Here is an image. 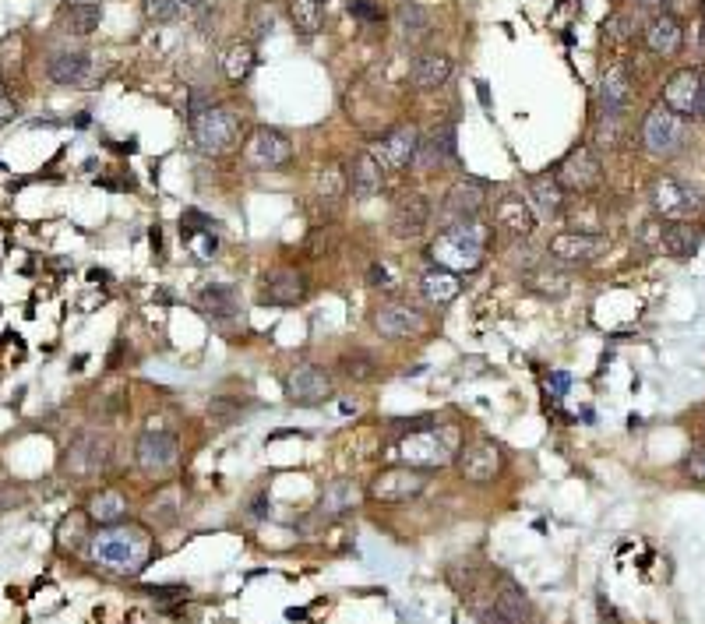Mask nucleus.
<instances>
[{
    "label": "nucleus",
    "instance_id": "1",
    "mask_svg": "<svg viewBox=\"0 0 705 624\" xmlns=\"http://www.w3.org/2000/svg\"><path fill=\"white\" fill-rule=\"evenodd\" d=\"M395 459L399 466L409 469H445L448 462H455L459 445H455L452 427H441L434 420H413L409 431L395 441Z\"/></svg>",
    "mask_w": 705,
    "mask_h": 624
},
{
    "label": "nucleus",
    "instance_id": "2",
    "mask_svg": "<svg viewBox=\"0 0 705 624\" xmlns=\"http://www.w3.org/2000/svg\"><path fill=\"white\" fill-rule=\"evenodd\" d=\"M92 558L117 575H138L152 561V540L141 526H103L92 536Z\"/></svg>",
    "mask_w": 705,
    "mask_h": 624
},
{
    "label": "nucleus",
    "instance_id": "3",
    "mask_svg": "<svg viewBox=\"0 0 705 624\" xmlns=\"http://www.w3.org/2000/svg\"><path fill=\"white\" fill-rule=\"evenodd\" d=\"M191 124V138L198 145V152L205 156H226V152L237 149L240 131H244V117H240L233 106H208L205 113H198Z\"/></svg>",
    "mask_w": 705,
    "mask_h": 624
},
{
    "label": "nucleus",
    "instance_id": "4",
    "mask_svg": "<svg viewBox=\"0 0 705 624\" xmlns=\"http://www.w3.org/2000/svg\"><path fill=\"white\" fill-rule=\"evenodd\" d=\"M642 142H646V149L653 152V156L674 159V156H681L684 145H688V124H684V117H677L674 110H667V106L660 103L642 120Z\"/></svg>",
    "mask_w": 705,
    "mask_h": 624
},
{
    "label": "nucleus",
    "instance_id": "5",
    "mask_svg": "<svg viewBox=\"0 0 705 624\" xmlns=\"http://www.w3.org/2000/svg\"><path fill=\"white\" fill-rule=\"evenodd\" d=\"M610 247L607 233H593V230H568L550 237L547 254L550 265L557 268H579V265H593L603 251Z\"/></svg>",
    "mask_w": 705,
    "mask_h": 624
},
{
    "label": "nucleus",
    "instance_id": "6",
    "mask_svg": "<svg viewBox=\"0 0 705 624\" xmlns=\"http://www.w3.org/2000/svg\"><path fill=\"white\" fill-rule=\"evenodd\" d=\"M134 455H138V469H141V473L152 476V480H163V476H170L173 469H177L180 441H177V434L152 427V431H145L138 438V448H134Z\"/></svg>",
    "mask_w": 705,
    "mask_h": 624
},
{
    "label": "nucleus",
    "instance_id": "7",
    "mask_svg": "<svg viewBox=\"0 0 705 624\" xmlns=\"http://www.w3.org/2000/svg\"><path fill=\"white\" fill-rule=\"evenodd\" d=\"M483 254H487V247L459 237L455 230L438 233V237L431 240V247H427V258H431L438 268H448V272H455V275L476 272V268L483 265Z\"/></svg>",
    "mask_w": 705,
    "mask_h": 624
},
{
    "label": "nucleus",
    "instance_id": "8",
    "mask_svg": "<svg viewBox=\"0 0 705 624\" xmlns=\"http://www.w3.org/2000/svg\"><path fill=\"white\" fill-rule=\"evenodd\" d=\"M110 462H113V441L99 431L78 434L64 455V469L71 476H82V480L85 476H99Z\"/></svg>",
    "mask_w": 705,
    "mask_h": 624
},
{
    "label": "nucleus",
    "instance_id": "9",
    "mask_svg": "<svg viewBox=\"0 0 705 624\" xmlns=\"http://www.w3.org/2000/svg\"><path fill=\"white\" fill-rule=\"evenodd\" d=\"M483 205H487V180L459 177L448 187L445 205H441V219H445V226L476 223L483 216Z\"/></svg>",
    "mask_w": 705,
    "mask_h": 624
},
{
    "label": "nucleus",
    "instance_id": "10",
    "mask_svg": "<svg viewBox=\"0 0 705 624\" xmlns=\"http://www.w3.org/2000/svg\"><path fill=\"white\" fill-rule=\"evenodd\" d=\"M423 487H427L423 469L388 466V469H381V473L374 476L371 487H367V494H371L374 501H385V505H402V501L420 498Z\"/></svg>",
    "mask_w": 705,
    "mask_h": 624
},
{
    "label": "nucleus",
    "instance_id": "11",
    "mask_svg": "<svg viewBox=\"0 0 705 624\" xmlns=\"http://www.w3.org/2000/svg\"><path fill=\"white\" fill-rule=\"evenodd\" d=\"M653 208L660 212L663 219H670V223H688V219H695L698 212H702V194L691 191L688 184H681V180L674 177H660L653 184Z\"/></svg>",
    "mask_w": 705,
    "mask_h": 624
},
{
    "label": "nucleus",
    "instance_id": "12",
    "mask_svg": "<svg viewBox=\"0 0 705 624\" xmlns=\"http://www.w3.org/2000/svg\"><path fill=\"white\" fill-rule=\"evenodd\" d=\"M642 244L653 251L667 254L674 261H688L702 247V230L691 223H663V226H642Z\"/></svg>",
    "mask_w": 705,
    "mask_h": 624
},
{
    "label": "nucleus",
    "instance_id": "13",
    "mask_svg": "<svg viewBox=\"0 0 705 624\" xmlns=\"http://www.w3.org/2000/svg\"><path fill=\"white\" fill-rule=\"evenodd\" d=\"M416 152H420V131L413 124H402L374 142L371 156L378 159V166L385 173H402L409 166H416Z\"/></svg>",
    "mask_w": 705,
    "mask_h": 624
},
{
    "label": "nucleus",
    "instance_id": "14",
    "mask_svg": "<svg viewBox=\"0 0 705 624\" xmlns=\"http://www.w3.org/2000/svg\"><path fill=\"white\" fill-rule=\"evenodd\" d=\"M554 177L564 191H575V194H586L600 184L603 177V166L596 159V152L589 145H575L572 152H564V159L554 166Z\"/></svg>",
    "mask_w": 705,
    "mask_h": 624
},
{
    "label": "nucleus",
    "instance_id": "15",
    "mask_svg": "<svg viewBox=\"0 0 705 624\" xmlns=\"http://www.w3.org/2000/svg\"><path fill=\"white\" fill-rule=\"evenodd\" d=\"M311 286H307V275L297 268H272V272L261 275L258 300L268 307H297L307 300Z\"/></svg>",
    "mask_w": 705,
    "mask_h": 624
},
{
    "label": "nucleus",
    "instance_id": "16",
    "mask_svg": "<svg viewBox=\"0 0 705 624\" xmlns=\"http://www.w3.org/2000/svg\"><path fill=\"white\" fill-rule=\"evenodd\" d=\"M244 152L261 170H279V166H286L293 159V142L279 127H254V131L247 134Z\"/></svg>",
    "mask_w": 705,
    "mask_h": 624
},
{
    "label": "nucleus",
    "instance_id": "17",
    "mask_svg": "<svg viewBox=\"0 0 705 624\" xmlns=\"http://www.w3.org/2000/svg\"><path fill=\"white\" fill-rule=\"evenodd\" d=\"M536 212L522 194L508 191L501 201H494V230L501 233L505 240H529L536 230Z\"/></svg>",
    "mask_w": 705,
    "mask_h": 624
},
{
    "label": "nucleus",
    "instance_id": "18",
    "mask_svg": "<svg viewBox=\"0 0 705 624\" xmlns=\"http://www.w3.org/2000/svg\"><path fill=\"white\" fill-rule=\"evenodd\" d=\"M455 469L466 483H490L501 473V448L487 438L469 441L466 448H459L455 455Z\"/></svg>",
    "mask_w": 705,
    "mask_h": 624
},
{
    "label": "nucleus",
    "instance_id": "19",
    "mask_svg": "<svg viewBox=\"0 0 705 624\" xmlns=\"http://www.w3.org/2000/svg\"><path fill=\"white\" fill-rule=\"evenodd\" d=\"M286 395H290L297 406H318L332 395V374L318 364H300L286 378Z\"/></svg>",
    "mask_w": 705,
    "mask_h": 624
},
{
    "label": "nucleus",
    "instance_id": "20",
    "mask_svg": "<svg viewBox=\"0 0 705 624\" xmlns=\"http://www.w3.org/2000/svg\"><path fill=\"white\" fill-rule=\"evenodd\" d=\"M431 216H434V208L423 194H402L392 208V219H388L392 237H399V240L423 237V230L431 226Z\"/></svg>",
    "mask_w": 705,
    "mask_h": 624
},
{
    "label": "nucleus",
    "instance_id": "21",
    "mask_svg": "<svg viewBox=\"0 0 705 624\" xmlns=\"http://www.w3.org/2000/svg\"><path fill=\"white\" fill-rule=\"evenodd\" d=\"M698 99H702V71L698 67H681L663 85V106L674 110L677 117H695Z\"/></svg>",
    "mask_w": 705,
    "mask_h": 624
},
{
    "label": "nucleus",
    "instance_id": "22",
    "mask_svg": "<svg viewBox=\"0 0 705 624\" xmlns=\"http://www.w3.org/2000/svg\"><path fill=\"white\" fill-rule=\"evenodd\" d=\"M374 328L385 339H406V335H416L423 328V314L413 304H406V300H385L374 311Z\"/></svg>",
    "mask_w": 705,
    "mask_h": 624
},
{
    "label": "nucleus",
    "instance_id": "23",
    "mask_svg": "<svg viewBox=\"0 0 705 624\" xmlns=\"http://www.w3.org/2000/svg\"><path fill=\"white\" fill-rule=\"evenodd\" d=\"M46 75L53 78L57 85H85L92 78V57L85 50H64V53H53L50 64H46Z\"/></svg>",
    "mask_w": 705,
    "mask_h": 624
},
{
    "label": "nucleus",
    "instance_id": "24",
    "mask_svg": "<svg viewBox=\"0 0 705 624\" xmlns=\"http://www.w3.org/2000/svg\"><path fill=\"white\" fill-rule=\"evenodd\" d=\"M494 610L512 624H533V603H529L526 589L508 575H501L498 589H494Z\"/></svg>",
    "mask_w": 705,
    "mask_h": 624
},
{
    "label": "nucleus",
    "instance_id": "25",
    "mask_svg": "<svg viewBox=\"0 0 705 624\" xmlns=\"http://www.w3.org/2000/svg\"><path fill=\"white\" fill-rule=\"evenodd\" d=\"M381 184H385V170L378 166V159H374L371 152H360V156L353 159V166H349V177H346L349 194L357 201H371L374 194L381 191Z\"/></svg>",
    "mask_w": 705,
    "mask_h": 624
},
{
    "label": "nucleus",
    "instance_id": "26",
    "mask_svg": "<svg viewBox=\"0 0 705 624\" xmlns=\"http://www.w3.org/2000/svg\"><path fill=\"white\" fill-rule=\"evenodd\" d=\"M455 159V124H438L427 138H420V152H416V166L420 170H434Z\"/></svg>",
    "mask_w": 705,
    "mask_h": 624
},
{
    "label": "nucleus",
    "instance_id": "27",
    "mask_svg": "<svg viewBox=\"0 0 705 624\" xmlns=\"http://www.w3.org/2000/svg\"><path fill=\"white\" fill-rule=\"evenodd\" d=\"M452 71H455L452 57H445V53H423V57L413 64V75L409 78H413V85L420 92H438L448 85Z\"/></svg>",
    "mask_w": 705,
    "mask_h": 624
},
{
    "label": "nucleus",
    "instance_id": "28",
    "mask_svg": "<svg viewBox=\"0 0 705 624\" xmlns=\"http://www.w3.org/2000/svg\"><path fill=\"white\" fill-rule=\"evenodd\" d=\"M646 46L656 57H674L684 46V25L677 22L674 15H656L653 22L646 25Z\"/></svg>",
    "mask_w": 705,
    "mask_h": 624
},
{
    "label": "nucleus",
    "instance_id": "29",
    "mask_svg": "<svg viewBox=\"0 0 705 624\" xmlns=\"http://www.w3.org/2000/svg\"><path fill=\"white\" fill-rule=\"evenodd\" d=\"M529 198H533L540 219H557L564 212V187L554 173H533L529 177Z\"/></svg>",
    "mask_w": 705,
    "mask_h": 624
},
{
    "label": "nucleus",
    "instance_id": "30",
    "mask_svg": "<svg viewBox=\"0 0 705 624\" xmlns=\"http://www.w3.org/2000/svg\"><path fill=\"white\" fill-rule=\"evenodd\" d=\"M420 293L431 300L434 307H445V304H452V300L462 293V283H459V275H455V272L431 265L427 272L420 275Z\"/></svg>",
    "mask_w": 705,
    "mask_h": 624
},
{
    "label": "nucleus",
    "instance_id": "31",
    "mask_svg": "<svg viewBox=\"0 0 705 624\" xmlns=\"http://www.w3.org/2000/svg\"><path fill=\"white\" fill-rule=\"evenodd\" d=\"M631 96V82H628V71L621 64L607 67L603 71V82H600V106L607 117H621L624 103Z\"/></svg>",
    "mask_w": 705,
    "mask_h": 624
},
{
    "label": "nucleus",
    "instance_id": "32",
    "mask_svg": "<svg viewBox=\"0 0 705 624\" xmlns=\"http://www.w3.org/2000/svg\"><path fill=\"white\" fill-rule=\"evenodd\" d=\"M198 304L208 318H216V321H233L240 314V297L230 283L205 286V290L198 293Z\"/></svg>",
    "mask_w": 705,
    "mask_h": 624
},
{
    "label": "nucleus",
    "instance_id": "33",
    "mask_svg": "<svg viewBox=\"0 0 705 624\" xmlns=\"http://www.w3.org/2000/svg\"><path fill=\"white\" fill-rule=\"evenodd\" d=\"M395 25H399L406 43H420V39L431 36V15H427V8L416 4V0L399 4V11H395Z\"/></svg>",
    "mask_w": 705,
    "mask_h": 624
},
{
    "label": "nucleus",
    "instance_id": "34",
    "mask_svg": "<svg viewBox=\"0 0 705 624\" xmlns=\"http://www.w3.org/2000/svg\"><path fill=\"white\" fill-rule=\"evenodd\" d=\"M89 519L99 526H120L127 519V498L120 491H99L89 501Z\"/></svg>",
    "mask_w": 705,
    "mask_h": 624
},
{
    "label": "nucleus",
    "instance_id": "35",
    "mask_svg": "<svg viewBox=\"0 0 705 624\" xmlns=\"http://www.w3.org/2000/svg\"><path fill=\"white\" fill-rule=\"evenodd\" d=\"M99 22H103V4H96V0H78L67 11V32L71 36H89V32L99 29Z\"/></svg>",
    "mask_w": 705,
    "mask_h": 624
},
{
    "label": "nucleus",
    "instance_id": "36",
    "mask_svg": "<svg viewBox=\"0 0 705 624\" xmlns=\"http://www.w3.org/2000/svg\"><path fill=\"white\" fill-rule=\"evenodd\" d=\"M290 18L300 36H318L325 22V4L321 0H290Z\"/></svg>",
    "mask_w": 705,
    "mask_h": 624
},
{
    "label": "nucleus",
    "instance_id": "37",
    "mask_svg": "<svg viewBox=\"0 0 705 624\" xmlns=\"http://www.w3.org/2000/svg\"><path fill=\"white\" fill-rule=\"evenodd\" d=\"M254 64H258V50H254V43H233L223 57V71L230 82H244V78L254 71Z\"/></svg>",
    "mask_w": 705,
    "mask_h": 624
},
{
    "label": "nucleus",
    "instance_id": "38",
    "mask_svg": "<svg viewBox=\"0 0 705 624\" xmlns=\"http://www.w3.org/2000/svg\"><path fill=\"white\" fill-rule=\"evenodd\" d=\"M526 286L529 290H536V293H547V297H561V293L568 290V275L554 272L550 265H543V268L526 272Z\"/></svg>",
    "mask_w": 705,
    "mask_h": 624
},
{
    "label": "nucleus",
    "instance_id": "39",
    "mask_svg": "<svg viewBox=\"0 0 705 624\" xmlns=\"http://www.w3.org/2000/svg\"><path fill=\"white\" fill-rule=\"evenodd\" d=\"M353 501H357V491H353V483L335 480L332 487L325 491V498H321L318 512H321V515H342V512H349V508H353Z\"/></svg>",
    "mask_w": 705,
    "mask_h": 624
},
{
    "label": "nucleus",
    "instance_id": "40",
    "mask_svg": "<svg viewBox=\"0 0 705 624\" xmlns=\"http://www.w3.org/2000/svg\"><path fill=\"white\" fill-rule=\"evenodd\" d=\"M180 244H184L187 251H191V258L198 261V265L212 261V254L219 251L216 230H191V233H180Z\"/></svg>",
    "mask_w": 705,
    "mask_h": 624
},
{
    "label": "nucleus",
    "instance_id": "41",
    "mask_svg": "<svg viewBox=\"0 0 705 624\" xmlns=\"http://www.w3.org/2000/svg\"><path fill=\"white\" fill-rule=\"evenodd\" d=\"M342 374H346L349 381H374V374H378V360L371 357V353H346V357L339 360Z\"/></svg>",
    "mask_w": 705,
    "mask_h": 624
},
{
    "label": "nucleus",
    "instance_id": "42",
    "mask_svg": "<svg viewBox=\"0 0 705 624\" xmlns=\"http://www.w3.org/2000/svg\"><path fill=\"white\" fill-rule=\"evenodd\" d=\"M57 536H60V543H64V547H71V550H78L85 540H92V536L85 533V519H82V515H71V519L60 522V533Z\"/></svg>",
    "mask_w": 705,
    "mask_h": 624
},
{
    "label": "nucleus",
    "instance_id": "43",
    "mask_svg": "<svg viewBox=\"0 0 705 624\" xmlns=\"http://www.w3.org/2000/svg\"><path fill=\"white\" fill-rule=\"evenodd\" d=\"M180 8H184V0H145V15H149V22H173V18L180 15Z\"/></svg>",
    "mask_w": 705,
    "mask_h": 624
},
{
    "label": "nucleus",
    "instance_id": "44",
    "mask_svg": "<svg viewBox=\"0 0 705 624\" xmlns=\"http://www.w3.org/2000/svg\"><path fill=\"white\" fill-rule=\"evenodd\" d=\"M272 29H275V8L272 4H254L251 8V36L265 39Z\"/></svg>",
    "mask_w": 705,
    "mask_h": 624
},
{
    "label": "nucleus",
    "instance_id": "45",
    "mask_svg": "<svg viewBox=\"0 0 705 624\" xmlns=\"http://www.w3.org/2000/svg\"><path fill=\"white\" fill-rule=\"evenodd\" d=\"M681 476L691 483H705V448H691L681 459Z\"/></svg>",
    "mask_w": 705,
    "mask_h": 624
},
{
    "label": "nucleus",
    "instance_id": "46",
    "mask_svg": "<svg viewBox=\"0 0 705 624\" xmlns=\"http://www.w3.org/2000/svg\"><path fill=\"white\" fill-rule=\"evenodd\" d=\"M342 187H346V180H342L339 166H325V170L318 173V191H325V201H335V198H339Z\"/></svg>",
    "mask_w": 705,
    "mask_h": 624
},
{
    "label": "nucleus",
    "instance_id": "47",
    "mask_svg": "<svg viewBox=\"0 0 705 624\" xmlns=\"http://www.w3.org/2000/svg\"><path fill=\"white\" fill-rule=\"evenodd\" d=\"M349 15L360 18V22H385V11L374 4V0H349Z\"/></svg>",
    "mask_w": 705,
    "mask_h": 624
},
{
    "label": "nucleus",
    "instance_id": "48",
    "mask_svg": "<svg viewBox=\"0 0 705 624\" xmlns=\"http://www.w3.org/2000/svg\"><path fill=\"white\" fill-rule=\"evenodd\" d=\"M191 230H216V219L198 212V208H187L184 216H180V233H191Z\"/></svg>",
    "mask_w": 705,
    "mask_h": 624
},
{
    "label": "nucleus",
    "instance_id": "49",
    "mask_svg": "<svg viewBox=\"0 0 705 624\" xmlns=\"http://www.w3.org/2000/svg\"><path fill=\"white\" fill-rule=\"evenodd\" d=\"M367 283L378 286V290H395V272L385 261H374V265L367 268Z\"/></svg>",
    "mask_w": 705,
    "mask_h": 624
},
{
    "label": "nucleus",
    "instance_id": "50",
    "mask_svg": "<svg viewBox=\"0 0 705 624\" xmlns=\"http://www.w3.org/2000/svg\"><path fill=\"white\" fill-rule=\"evenodd\" d=\"M240 413V402H233V399H212L208 402V416H216V420H233V416Z\"/></svg>",
    "mask_w": 705,
    "mask_h": 624
},
{
    "label": "nucleus",
    "instance_id": "51",
    "mask_svg": "<svg viewBox=\"0 0 705 624\" xmlns=\"http://www.w3.org/2000/svg\"><path fill=\"white\" fill-rule=\"evenodd\" d=\"M149 593H152V600L166 603V600H184L187 589H184V586H152Z\"/></svg>",
    "mask_w": 705,
    "mask_h": 624
},
{
    "label": "nucleus",
    "instance_id": "52",
    "mask_svg": "<svg viewBox=\"0 0 705 624\" xmlns=\"http://www.w3.org/2000/svg\"><path fill=\"white\" fill-rule=\"evenodd\" d=\"M568 385H572V378H568L564 371H554V374L547 378V388H550V395H554V399H557V395L568 392Z\"/></svg>",
    "mask_w": 705,
    "mask_h": 624
},
{
    "label": "nucleus",
    "instance_id": "53",
    "mask_svg": "<svg viewBox=\"0 0 705 624\" xmlns=\"http://www.w3.org/2000/svg\"><path fill=\"white\" fill-rule=\"evenodd\" d=\"M208 106H212V103H208V99H205V92L194 89V92H191V103H187V120H194V117H198V113H205Z\"/></svg>",
    "mask_w": 705,
    "mask_h": 624
},
{
    "label": "nucleus",
    "instance_id": "54",
    "mask_svg": "<svg viewBox=\"0 0 705 624\" xmlns=\"http://www.w3.org/2000/svg\"><path fill=\"white\" fill-rule=\"evenodd\" d=\"M15 120V103H11V96L4 89H0V127L11 124Z\"/></svg>",
    "mask_w": 705,
    "mask_h": 624
},
{
    "label": "nucleus",
    "instance_id": "55",
    "mask_svg": "<svg viewBox=\"0 0 705 624\" xmlns=\"http://www.w3.org/2000/svg\"><path fill=\"white\" fill-rule=\"evenodd\" d=\"M600 617H603L607 624H621V614H617L614 603H610L607 596H600Z\"/></svg>",
    "mask_w": 705,
    "mask_h": 624
},
{
    "label": "nucleus",
    "instance_id": "56",
    "mask_svg": "<svg viewBox=\"0 0 705 624\" xmlns=\"http://www.w3.org/2000/svg\"><path fill=\"white\" fill-rule=\"evenodd\" d=\"M265 508H268V494L261 491L258 498H254V505H251V515L254 519H265Z\"/></svg>",
    "mask_w": 705,
    "mask_h": 624
},
{
    "label": "nucleus",
    "instance_id": "57",
    "mask_svg": "<svg viewBox=\"0 0 705 624\" xmlns=\"http://www.w3.org/2000/svg\"><path fill=\"white\" fill-rule=\"evenodd\" d=\"M480 624H512V621H505L498 610L490 607V610H483V614H480Z\"/></svg>",
    "mask_w": 705,
    "mask_h": 624
},
{
    "label": "nucleus",
    "instance_id": "58",
    "mask_svg": "<svg viewBox=\"0 0 705 624\" xmlns=\"http://www.w3.org/2000/svg\"><path fill=\"white\" fill-rule=\"evenodd\" d=\"M635 4H639L642 11H660L663 4H667V0H635Z\"/></svg>",
    "mask_w": 705,
    "mask_h": 624
},
{
    "label": "nucleus",
    "instance_id": "59",
    "mask_svg": "<svg viewBox=\"0 0 705 624\" xmlns=\"http://www.w3.org/2000/svg\"><path fill=\"white\" fill-rule=\"evenodd\" d=\"M698 117L705 120V82H702V99H698Z\"/></svg>",
    "mask_w": 705,
    "mask_h": 624
},
{
    "label": "nucleus",
    "instance_id": "60",
    "mask_svg": "<svg viewBox=\"0 0 705 624\" xmlns=\"http://www.w3.org/2000/svg\"><path fill=\"white\" fill-rule=\"evenodd\" d=\"M208 0H184V8H205Z\"/></svg>",
    "mask_w": 705,
    "mask_h": 624
},
{
    "label": "nucleus",
    "instance_id": "61",
    "mask_svg": "<svg viewBox=\"0 0 705 624\" xmlns=\"http://www.w3.org/2000/svg\"><path fill=\"white\" fill-rule=\"evenodd\" d=\"M702 43H705V18H702Z\"/></svg>",
    "mask_w": 705,
    "mask_h": 624
},
{
    "label": "nucleus",
    "instance_id": "62",
    "mask_svg": "<svg viewBox=\"0 0 705 624\" xmlns=\"http://www.w3.org/2000/svg\"><path fill=\"white\" fill-rule=\"evenodd\" d=\"M321 4H328V0H321Z\"/></svg>",
    "mask_w": 705,
    "mask_h": 624
}]
</instances>
